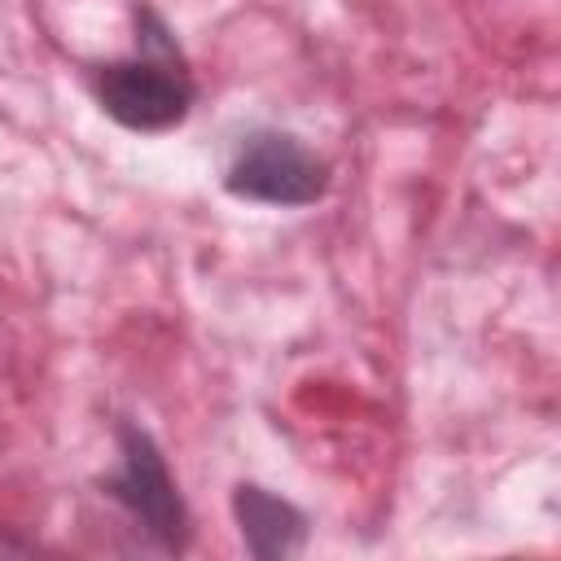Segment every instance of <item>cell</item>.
I'll list each match as a JSON object with an SVG mask.
<instances>
[{
	"label": "cell",
	"instance_id": "1",
	"mask_svg": "<svg viewBox=\"0 0 561 561\" xmlns=\"http://www.w3.org/2000/svg\"><path fill=\"white\" fill-rule=\"evenodd\" d=\"M131 22H136V48L127 57L92 66L88 75L92 96L101 114L127 131H140V136L171 131L188 118L197 101V79L158 9L131 4Z\"/></svg>",
	"mask_w": 561,
	"mask_h": 561
},
{
	"label": "cell",
	"instance_id": "2",
	"mask_svg": "<svg viewBox=\"0 0 561 561\" xmlns=\"http://www.w3.org/2000/svg\"><path fill=\"white\" fill-rule=\"evenodd\" d=\"M114 443H118V465H114V473L101 478V491L136 522V530L158 552L180 557L193 543V517H188V504L171 478L162 447L136 421H118Z\"/></svg>",
	"mask_w": 561,
	"mask_h": 561
},
{
	"label": "cell",
	"instance_id": "3",
	"mask_svg": "<svg viewBox=\"0 0 561 561\" xmlns=\"http://www.w3.org/2000/svg\"><path fill=\"white\" fill-rule=\"evenodd\" d=\"M329 184H333V167L294 131H276V127L245 131L224 167V188L254 206H280V210L316 206L329 193Z\"/></svg>",
	"mask_w": 561,
	"mask_h": 561
},
{
	"label": "cell",
	"instance_id": "4",
	"mask_svg": "<svg viewBox=\"0 0 561 561\" xmlns=\"http://www.w3.org/2000/svg\"><path fill=\"white\" fill-rule=\"evenodd\" d=\"M232 522L254 561H285L307 548V513L259 482L232 486Z\"/></svg>",
	"mask_w": 561,
	"mask_h": 561
}]
</instances>
